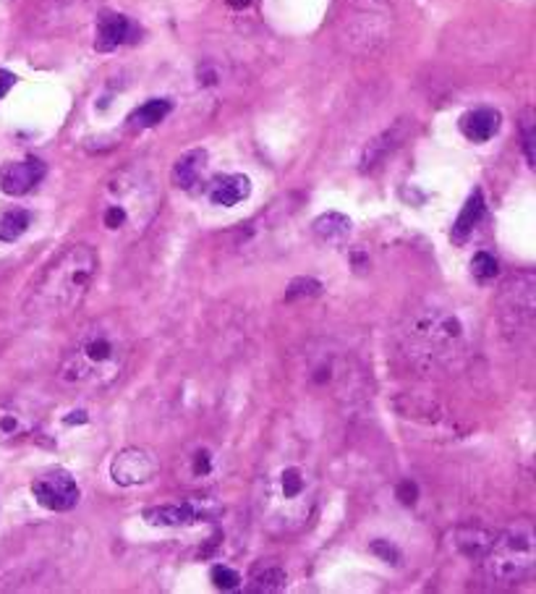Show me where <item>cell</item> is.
Segmentation results:
<instances>
[{"label":"cell","mask_w":536,"mask_h":594,"mask_svg":"<svg viewBox=\"0 0 536 594\" xmlns=\"http://www.w3.org/2000/svg\"><path fill=\"white\" fill-rule=\"evenodd\" d=\"M252 503L257 522L273 537H293L311 523L320 503V474L296 435H282L264 453Z\"/></svg>","instance_id":"cell-1"},{"label":"cell","mask_w":536,"mask_h":594,"mask_svg":"<svg viewBox=\"0 0 536 594\" xmlns=\"http://www.w3.org/2000/svg\"><path fill=\"white\" fill-rule=\"evenodd\" d=\"M466 343V325L458 311L435 299L411 304L397 325V349L406 364L421 375L455 369Z\"/></svg>","instance_id":"cell-2"},{"label":"cell","mask_w":536,"mask_h":594,"mask_svg":"<svg viewBox=\"0 0 536 594\" xmlns=\"http://www.w3.org/2000/svg\"><path fill=\"white\" fill-rule=\"evenodd\" d=\"M131 359V335L116 317L90 322L73 338L58 367V380L71 390L102 393L113 388Z\"/></svg>","instance_id":"cell-3"},{"label":"cell","mask_w":536,"mask_h":594,"mask_svg":"<svg viewBox=\"0 0 536 594\" xmlns=\"http://www.w3.org/2000/svg\"><path fill=\"white\" fill-rule=\"evenodd\" d=\"M100 257L87 244H69L43 267L26 296V317L34 322L58 320L73 311L90 293Z\"/></svg>","instance_id":"cell-4"},{"label":"cell","mask_w":536,"mask_h":594,"mask_svg":"<svg viewBox=\"0 0 536 594\" xmlns=\"http://www.w3.org/2000/svg\"><path fill=\"white\" fill-rule=\"evenodd\" d=\"M160 210V194L141 170H120L105 187L100 223L120 238L141 236Z\"/></svg>","instance_id":"cell-5"},{"label":"cell","mask_w":536,"mask_h":594,"mask_svg":"<svg viewBox=\"0 0 536 594\" xmlns=\"http://www.w3.org/2000/svg\"><path fill=\"white\" fill-rule=\"evenodd\" d=\"M536 566V540L529 522L508 526L492 537L476 560V579L484 589H508L531 576Z\"/></svg>","instance_id":"cell-6"},{"label":"cell","mask_w":536,"mask_h":594,"mask_svg":"<svg viewBox=\"0 0 536 594\" xmlns=\"http://www.w3.org/2000/svg\"><path fill=\"white\" fill-rule=\"evenodd\" d=\"M393 32V5L388 0H343L338 34L353 53L385 48Z\"/></svg>","instance_id":"cell-7"},{"label":"cell","mask_w":536,"mask_h":594,"mask_svg":"<svg viewBox=\"0 0 536 594\" xmlns=\"http://www.w3.org/2000/svg\"><path fill=\"white\" fill-rule=\"evenodd\" d=\"M303 375L311 388L327 390L332 401L350 404L361 396V369L340 351L320 349L303 354Z\"/></svg>","instance_id":"cell-8"},{"label":"cell","mask_w":536,"mask_h":594,"mask_svg":"<svg viewBox=\"0 0 536 594\" xmlns=\"http://www.w3.org/2000/svg\"><path fill=\"white\" fill-rule=\"evenodd\" d=\"M500 325L515 343L531 338L536 320V278L534 273H518L500 285L497 293Z\"/></svg>","instance_id":"cell-9"},{"label":"cell","mask_w":536,"mask_h":594,"mask_svg":"<svg viewBox=\"0 0 536 594\" xmlns=\"http://www.w3.org/2000/svg\"><path fill=\"white\" fill-rule=\"evenodd\" d=\"M32 495L37 503L53 511V513H63L71 511L79 503V484L73 482V476L66 469H50L45 474H40L32 482Z\"/></svg>","instance_id":"cell-10"},{"label":"cell","mask_w":536,"mask_h":594,"mask_svg":"<svg viewBox=\"0 0 536 594\" xmlns=\"http://www.w3.org/2000/svg\"><path fill=\"white\" fill-rule=\"evenodd\" d=\"M141 29L137 26L134 19L123 16V14H113L105 11L97 19V32H94V50L97 53H113V50L131 45L139 40Z\"/></svg>","instance_id":"cell-11"},{"label":"cell","mask_w":536,"mask_h":594,"mask_svg":"<svg viewBox=\"0 0 536 594\" xmlns=\"http://www.w3.org/2000/svg\"><path fill=\"white\" fill-rule=\"evenodd\" d=\"M155 458L147 451L139 448H126L113 458L110 464V476L116 479V484L120 487H134V484H144L149 482L155 474Z\"/></svg>","instance_id":"cell-12"},{"label":"cell","mask_w":536,"mask_h":594,"mask_svg":"<svg viewBox=\"0 0 536 594\" xmlns=\"http://www.w3.org/2000/svg\"><path fill=\"white\" fill-rule=\"evenodd\" d=\"M45 178V163L37 158H26L0 168V191L8 196H22Z\"/></svg>","instance_id":"cell-13"},{"label":"cell","mask_w":536,"mask_h":594,"mask_svg":"<svg viewBox=\"0 0 536 594\" xmlns=\"http://www.w3.org/2000/svg\"><path fill=\"white\" fill-rule=\"evenodd\" d=\"M37 429V411L22 401L0 404V443H14Z\"/></svg>","instance_id":"cell-14"},{"label":"cell","mask_w":536,"mask_h":594,"mask_svg":"<svg viewBox=\"0 0 536 594\" xmlns=\"http://www.w3.org/2000/svg\"><path fill=\"white\" fill-rule=\"evenodd\" d=\"M252 194V181L241 173H228V176H217L212 178L207 187V196L212 205L217 207H235L238 202H244Z\"/></svg>","instance_id":"cell-15"},{"label":"cell","mask_w":536,"mask_h":594,"mask_svg":"<svg viewBox=\"0 0 536 594\" xmlns=\"http://www.w3.org/2000/svg\"><path fill=\"white\" fill-rule=\"evenodd\" d=\"M500 123L502 116L500 110L494 108H476V110H468L466 116L461 119V131L468 142H490L492 137L500 131Z\"/></svg>","instance_id":"cell-16"},{"label":"cell","mask_w":536,"mask_h":594,"mask_svg":"<svg viewBox=\"0 0 536 594\" xmlns=\"http://www.w3.org/2000/svg\"><path fill=\"white\" fill-rule=\"evenodd\" d=\"M205 168H207V152H205V149H188L187 155H181V158L176 160L170 178H173V184H176L178 189L188 191L202 181Z\"/></svg>","instance_id":"cell-17"},{"label":"cell","mask_w":536,"mask_h":594,"mask_svg":"<svg viewBox=\"0 0 536 594\" xmlns=\"http://www.w3.org/2000/svg\"><path fill=\"white\" fill-rule=\"evenodd\" d=\"M482 217H484V194L476 189L471 196H468V202L464 205L461 215L455 217L453 231H450V238H453L455 244H466L468 236L474 234V228L479 225Z\"/></svg>","instance_id":"cell-18"},{"label":"cell","mask_w":536,"mask_h":594,"mask_svg":"<svg viewBox=\"0 0 536 594\" xmlns=\"http://www.w3.org/2000/svg\"><path fill=\"white\" fill-rule=\"evenodd\" d=\"M173 110V102L170 100H147L144 105H139L129 119H126V126L134 129V131H144V129H152L158 126L160 120L168 119V113Z\"/></svg>","instance_id":"cell-19"},{"label":"cell","mask_w":536,"mask_h":594,"mask_svg":"<svg viewBox=\"0 0 536 594\" xmlns=\"http://www.w3.org/2000/svg\"><path fill=\"white\" fill-rule=\"evenodd\" d=\"M144 519L155 526H188L199 519V513L184 503V505H163V508H149L144 511Z\"/></svg>","instance_id":"cell-20"},{"label":"cell","mask_w":536,"mask_h":594,"mask_svg":"<svg viewBox=\"0 0 536 594\" xmlns=\"http://www.w3.org/2000/svg\"><path fill=\"white\" fill-rule=\"evenodd\" d=\"M350 234V220L340 213H327L314 220V236L325 244H343Z\"/></svg>","instance_id":"cell-21"},{"label":"cell","mask_w":536,"mask_h":594,"mask_svg":"<svg viewBox=\"0 0 536 594\" xmlns=\"http://www.w3.org/2000/svg\"><path fill=\"white\" fill-rule=\"evenodd\" d=\"M453 537H455L453 545H455V550H458L461 555H466L471 560H479V555L490 547L494 534H492V532H484V529H474V526H468V529H458Z\"/></svg>","instance_id":"cell-22"},{"label":"cell","mask_w":536,"mask_h":594,"mask_svg":"<svg viewBox=\"0 0 536 594\" xmlns=\"http://www.w3.org/2000/svg\"><path fill=\"white\" fill-rule=\"evenodd\" d=\"M29 225H32V213H26V210H8V213L0 217V241L11 244V241L22 238Z\"/></svg>","instance_id":"cell-23"},{"label":"cell","mask_w":536,"mask_h":594,"mask_svg":"<svg viewBox=\"0 0 536 594\" xmlns=\"http://www.w3.org/2000/svg\"><path fill=\"white\" fill-rule=\"evenodd\" d=\"M282 587H285V573L280 569H264L252 576L249 592H280Z\"/></svg>","instance_id":"cell-24"},{"label":"cell","mask_w":536,"mask_h":594,"mask_svg":"<svg viewBox=\"0 0 536 594\" xmlns=\"http://www.w3.org/2000/svg\"><path fill=\"white\" fill-rule=\"evenodd\" d=\"M471 275L479 283H490L492 278L497 275V260L492 257L490 252H476L474 260H471Z\"/></svg>","instance_id":"cell-25"},{"label":"cell","mask_w":536,"mask_h":594,"mask_svg":"<svg viewBox=\"0 0 536 594\" xmlns=\"http://www.w3.org/2000/svg\"><path fill=\"white\" fill-rule=\"evenodd\" d=\"M212 581H215L217 589H235L241 584V576H238V570L228 569V566H215L212 569Z\"/></svg>","instance_id":"cell-26"},{"label":"cell","mask_w":536,"mask_h":594,"mask_svg":"<svg viewBox=\"0 0 536 594\" xmlns=\"http://www.w3.org/2000/svg\"><path fill=\"white\" fill-rule=\"evenodd\" d=\"M296 293H306V296H314V293H320V283L317 281H311V278H299V281H293L291 288H288V293H285V299L291 302Z\"/></svg>","instance_id":"cell-27"},{"label":"cell","mask_w":536,"mask_h":594,"mask_svg":"<svg viewBox=\"0 0 536 594\" xmlns=\"http://www.w3.org/2000/svg\"><path fill=\"white\" fill-rule=\"evenodd\" d=\"M523 147H526L529 166H534V126H531V120L523 123Z\"/></svg>","instance_id":"cell-28"},{"label":"cell","mask_w":536,"mask_h":594,"mask_svg":"<svg viewBox=\"0 0 536 594\" xmlns=\"http://www.w3.org/2000/svg\"><path fill=\"white\" fill-rule=\"evenodd\" d=\"M212 472V461L210 453H196V461H194V474H210Z\"/></svg>","instance_id":"cell-29"},{"label":"cell","mask_w":536,"mask_h":594,"mask_svg":"<svg viewBox=\"0 0 536 594\" xmlns=\"http://www.w3.org/2000/svg\"><path fill=\"white\" fill-rule=\"evenodd\" d=\"M16 84V76L11 72H5V69H0V100L11 92V87Z\"/></svg>","instance_id":"cell-30"},{"label":"cell","mask_w":536,"mask_h":594,"mask_svg":"<svg viewBox=\"0 0 536 594\" xmlns=\"http://www.w3.org/2000/svg\"><path fill=\"white\" fill-rule=\"evenodd\" d=\"M231 8H246V5H252V0H225Z\"/></svg>","instance_id":"cell-31"}]
</instances>
